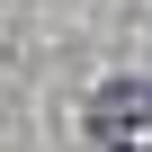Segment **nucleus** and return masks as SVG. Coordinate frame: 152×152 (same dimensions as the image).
<instances>
[{"mask_svg": "<svg viewBox=\"0 0 152 152\" xmlns=\"http://www.w3.org/2000/svg\"><path fill=\"white\" fill-rule=\"evenodd\" d=\"M90 143L99 152H152V81H107L90 99Z\"/></svg>", "mask_w": 152, "mask_h": 152, "instance_id": "obj_1", "label": "nucleus"}]
</instances>
